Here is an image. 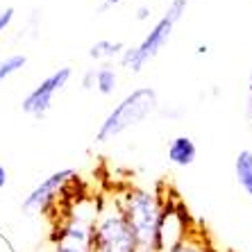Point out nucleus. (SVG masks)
Masks as SVG:
<instances>
[{
  "label": "nucleus",
  "mask_w": 252,
  "mask_h": 252,
  "mask_svg": "<svg viewBox=\"0 0 252 252\" xmlns=\"http://www.w3.org/2000/svg\"><path fill=\"white\" fill-rule=\"evenodd\" d=\"M116 205L123 214V218L127 220L129 229L134 232L139 252H153L159 211H161L159 195L153 191H146V189L129 187L118 195Z\"/></svg>",
  "instance_id": "1"
},
{
  "label": "nucleus",
  "mask_w": 252,
  "mask_h": 252,
  "mask_svg": "<svg viewBox=\"0 0 252 252\" xmlns=\"http://www.w3.org/2000/svg\"><path fill=\"white\" fill-rule=\"evenodd\" d=\"M159 107V95L155 89L150 87H139L132 94H127L112 112L105 116V121L100 123L98 132H95V141L98 143H109L123 132L136 127L143 123L148 116H153Z\"/></svg>",
  "instance_id": "2"
},
{
  "label": "nucleus",
  "mask_w": 252,
  "mask_h": 252,
  "mask_svg": "<svg viewBox=\"0 0 252 252\" xmlns=\"http://www.w3.org/2000/svg\"><path fill=\"white\" fill-rule=\"evenodd\" d=\"M187 5H189V0H173L168 5V9L164 12V16L159 18L157 23L150 28V32L141 39V43L123 50V55H121L123 68L132 70V73H141V70L146 68L148 62L157 57V55L161 53V48L168 43L177 21L187 12Z\"/></svg>",
  "instance_id": "3"
},
{
  "label": "nucleus",
  "mask_w": 252,
  "mask_h": 252,
  "mask_svg": "<svg viewBox=\"0 0 252 252\" xmlns=\"http://www.w3.org/2000/svg\"><path fill=\"white\" fill-rule=\"evenodd\" d=\"M91 250L94 252H139L134 232L129 229L118 205L100 209L91 227Z\"/></svg>",
  "instance_id": "4"
},
{
  "label": "nucleus",
  "mask_w": 252,
  "mask_h": 252,
  "mask_svg": "<svg viewBox=\"0 0 252 252\" xmlns=\"http://www.w3.org/2000/svg\"><path fill=\"white\" fill-rule=\"evenodd\" d=\"M187 220H189V211L184 209V205H180L175 200L161 202L153 252H168L170 248H175L189 234Z\"/></svg>",
  "instance_id": "5"
},
{
  "label": "nucleus",
  "mask_w": 252,
  "mask_h": 252,
  "mask_svg": "<svg viewBox=\"0 0 252 252\" xmlns=\"http://www.w3.org/2000/svg\"><path fill=\"white\" fill-rule=\"evenodd\" d=\"M75 180H77V173L73 168L50 173V175L43 177L41 182L28 193V198L23 200V211L30 214V216L46 214V211L55 205V200L62 193H66V187H68L70 182H75Z\"/></svg>",
  "instance_id": "6"
},
{
  "label": "nucleus",
  "mask_w": 252,
  "mask_h": 252,
  "mask_svg": "<svg viewBox=\"0 0 252 252\" xmlns=\"http://www.w3.org/2000/svg\"><path fill=\"white\" fill-rule=\"evenodd\" d=\"M70 77H73V70H70L68 66H62V68L53 70L48 77H43L41 82L36 84L23 98V102H21L23 114H28V116H32V118H43L50 112L55 95L68 84Z\"/></svg>",
  "instance_id": "7"
},
{
  "label": "nucleus",
  "mask_w": 252,
  "mask_h": 252,
  "mask_svg": "<svg viewBox=\"0 0 252 252\" xmlns=\"http://www.w3.org/2000/svg\"><path fill=\"white\" fill-rule=\"evenodd\" d=\"M94 218L70 216L55 232V252H94L91 250Z\"/></svg>",
  "instance_id": "8"
},
{
  "label": "nucleus",
  "mask_w": 252,
  "mask_h": 252,
  "mask_svg": "<svg viewBox=\"0 0 252 252\" xmlns=\"http://www.w3.org/2000/svg\"><path fill=\"white\" fill-rule=\"evenodd\" d=\"M166 157L173 166L177 168H187L198 159V146L195 141L187 134H180L168 143V150H166Z\"/></svg>",
  "instance_id": "9"
},
{
  "label": "nucleus",
  "mask_w": 252,
  "mask_h": 252,
  "mask_svg": "<svg viewBox=\"0 0 252 252\" xmlns=\"http://www.w3.org/2000/svg\"><path fill=\"white\" fill-rule=\"evenodd\" d=\"M234 177L241 191L252 198V150H241L234 159Z\"/></svg>",
  "instance_id": "10"
},
{
  "label": "nucleus",
  "mask_w": 252,
  "mask_h": 252,
  "mask_svg": "<svg viewBox=\"0 0 252 252\" xmlns=\"http://www.w3.org/2000/svg\"><path fill=\"white\" fill-rule=\"evenodd\" d=\"M125 46L121 41H109V39H100V41H95L94 46L89 48V57L95 59V62H105V64H109L112 59H121V55H123Z\"/></svg>",
  "instance_id": "11"
},
{
  "label": "nucleus",
  "mask_w": 252,
  "mask_h": 252,
  "mask_svg": "<svg viewBox=\"0 0 252 252\" xmlns=\"http://www.w3.org/2000/svg\"><path fill=\"white\" fill-rule=\"evenodd\" d=\"M116 87H118V73L114 66L105 64V66H100V68H95L94 89L100 95H112L114 91H116Z\"/></svg>",
  "instance_id": "12"
},
{
  "label": "nucleus",
  "mask_w": 252,
  "mask_h": 252,
  "mask_svg": "<svg viewBox=\"0 0 252 252\" xmlns=\"http://www.w3.org/2000/svg\"><path fill=\"white\" fill-rule=\"evenodd\" d=\"M25 64H28V57L21 53H14V55H9V57L0 59V82H5V80H9L12 75H16L18 70H23Z\"/></svg>",
  "instance_id": "13"
},
{
  "label": "nucleus",
  "mask_w": 252,
  "mask_h": 252,
  "mask_svg": "<svg viewBox=\"0 0 252 252\" xmlns=\"http://www.w3.org/2000/svg\"><path fill=\"white\" fill-rule=\"evenodd\" d=\"M168 252H216V250L211 246H207V243H202V239H195V236L187 234L175 248H170Z\"/></svg>",
  "instance_id": "14"
},
{
  "label": "nucleus",
  "mask_w": 252,
  "mask_h": 252,
  "mask_svg": "<svg viewBox=\"0 0 252 252\" xmlns=\"http://www.w3.org/2000/svg\"><path fill=\"white\" fill-rule=\"evenodd\" d=\"M14 16H16L14 7H7V9H2V12H0V34L9 30V25L14 23Z\"/></svg>",
  "instance_id": "15"
},
{
  "label": "nucleus",
  "mask_w": 252,
  "mask_h": 252,
  "mask_svg": "<svg viewBox=\"0 0 252 252\" xmlns=\"http://www.w3.org/2000/svg\"><path fill=\"white\" fill-rule=\"evenodd\" d=\"M95 84V68H89L87 73L82 75V89L84 91H91Z\"/></svg>",
  "instance_id": "16"
},
{
  "label": "nucleus",
  "mask_w": 252,
  "mask_h": 252,
  "mask_svg": "<svg viewBox=\"0 0 252 252\" xmlns=\"http://www.w3.org/2000/svg\"><path fill=\"white\" fill-rule=\"evenodd\" d=\"M7 187V168H5V164L0 161V191Z\"/></svg>",
  "instance_id": "17"
},
{
  "label": "nucleus",
  "mask_w": 252,
  "mask_h": 252,
  "mask_svg": "<svg viewBox=\"0 0 252 252\" xmlns=\"http://www.w3.org/2000/svg\"><path fill=\"white\" fill-rule=\"evenodd\" d=\"M248 114L252 116V73H250V80H248Z\"/></svg>",
  "instance_id": "18"
},
{
  "label": "nucleus",
  "mask_w": 252,
  "mask_h": 252,
  "mask_svg": "<svg viewBox=\"0 0 252 252\" xmlns=\"http://www.w3.org/2000/svg\"><path fill=\"white\" fill-rule=\"evenodd\" d=\"M150 16V7H139V9H136V18H139V21H146V18Z\"/></svg>",
  "instance_id": "19"
},
{
  "label": "nucleus",
  "mask_w": 252,
  "mask_h": 252,
  "mask_svg": "<svg viewBox=\"0 0 252 252\" xmlns=\"http://www.w3.org/2000/svg\"><path fill=\"white\" fill-rule=\"evenodd\" d=\"M118 2H123V0H105V2H102V7H100V12H102V9H107V7L118 5Z\"/></svg>",
  "instance_id": "20"
}]
</instances>
